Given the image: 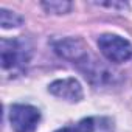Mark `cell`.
Returning <instances> with one entry per match:
<instances>
[{
  "label": "cell",
  "mask_w": 132,
  "mask_h": 132,
  "mask_svg": "<svg viewBox=\"0 0 132 132\" xmlns=\"http://www.w3.org/2000/svg\"><path fill=\"white\" fill-rule=\"evenodd\" d=\"M98 47L101 53L115 64L124 62L132 57V45L121 36L117 34H103L98 37Z\"/></svg>",
  "instance_id": "cell-1"
},
{
  "label": "cell",
  "mask_w": 132,
  "mask_h": 132,
  "mask_svg": "<svg viewBox=\"0 0 132 132\" xmlns=\"http://www.w3.org/2000/svg\"><path fill=\"white\" fill-rule=\"evenodd\" d=\"M2 67L5 70L10 69H22L30 59V48L23 40L17 39H2Z\"/></svg>",
  "instance_id": "cell-2"
},
{
  "label": "cell",
  "mask_w": 132,
  "mask_h": 132,
  "mask_svg": "<svg viewBox=\"0 0 132 132\" xmlns=\"http://www.w3.org/2000/svg\"><path fill=\"white\" fill-rule=\"evenodd\" d=\"M39 121V109L30 104H14L10 109V123L14 132H34Z\"/></svg>",
  "instance_id": "cell-3"
},
{
  "label": "cell",
  "mask_w": 132,
  "mask_h": 132,
  "mask_svg": "<svg viewBox=\"0 0 132 132\" xmlns=\"http://www.w3.org/2000/svg\"><path fill=\"white\" fill-rule=\"evenodd\" d=\"M48 92L56 98L70 101V103H78L82 98V87L79 81L75 78H65V79H57L51 82L48 86Z\"/></svg>",
  "instance_id": "cell-4"
},
{
  "label": "cell",
  "mask_w": 132,
  "mask_h": 132,
  "mask_svg": "<svg viewBox=\"0 0 132 132\" xmlns=\"http://www.w3.org/2000/svg\"><path fill=\"white\" fill-rule=\"evenodd\" d=\"M54 50H56V53L59 56H62L65 59H70V61H75L76 64L79 61H82L89 54L84 42L81 39H75V37H69V39L59 40L54 45Z\"/></svg>",
  "instance_id": "cell-5"
},
{
  "label": "cell",
  "mask_w": 132,
  "mask_h": 132,
  "mask_svg": "<svg viewBox=\"0 0 132 132\" xmlns=\"http://www.w3.org/2000/svg\"><path fill=\"white\" fill-rule=\"evenodd\" d=\"M112 130V123L107 118H84L78 124L62 127L56 132H110Z\"/></svg>",
  "instance_id": "cell-6"
},
{
  "label": "cell",
  "mask_w": 132,
  "mask_h": 132,
  "mask_svg": "<svg viewBox=\"0 0 132 132\" xmlns=\"http://www.w3.org/2000/svg\"><path fill=\"white\" fill-rule=\"evenodd\" d=\"M23 22L22 16H19L17 13H11L8 10H2L0 11V23L3 28H14V27H20Z\"/></svg>",
  "instance_id": "cell-7"
},
{
  "label": "cell",
  "mask_w": 132,
  "mask_h": 132,
  "mask_svg": "<svg viewBox=\"0 0 132 132\" xmlns=\"http://www.w3.org/2000/svg\"><path fill=\"white\" fill-rule=\"evenodd\" d=\"M42 6L48 11V13H53V14H64V13H69L70 8H72V3L70 2H42Z\"/></svg>",
  "instance_id": "cell-8"
}]
</instances>
